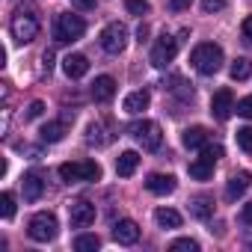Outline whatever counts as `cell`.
<instances>
[{
	"label": "cell",
	"instance_id": "obj_7",
	"mask_svg": "<svg viewBox=\"0 0 252 252\" xmlns=\"http://www.w3.org/2000/svg\"><path fill=\"white\" fill-rule=\"evenodd\" d=\"M57 231H60V225H57V217H54L51 211H39V214L30 220V225H27V234H30L33 240H39V243L54 240Z\"/></svg>",
	"mask_w": 252,
	"mask_h": 252
},
{
	"label": "cell",
	"instance_id": "obj_18",
	"mask_svg": "<svg viewBox=\"0 0 252 252\" xmlns=\"http://www.w3.org/2000/svg\"><path fill=\"white\" fill-rule=\"evenodd\" d=\"M21 190H24V199H27V202H36V199H42V193H45V181H42L36 172H30V175L21 178Z\"/></svg>",
	"mask_w": 252,
	"mask_h": 252
},
{
	"label": "cell",
	"instance_id": "obj_23",
	"mask_svg": "<svg viewBox=\"0 0 252 252\" xmlns=\"http://www.w3.org/2000/svg\"><path fill=\"white\" fill-rule=\"evenodd\" d=\"M190 214H193V217H199V220H208V217L214 214V202H211V199H205V196H199V199H193V202H190Z\"/></svg>",
	"mask_w": 252,
	"mask_h": 252
},
{
	"label": "cell",
	"instance_id": "obj_22",
	"mask_svg": "<svg viewBox=\"0 0 252 252\" xmlns=\"http://www.w3.org/2000/svg\"><path fill=\"white\" fill-rule=\"evenodd\" d=\"M39 134H42V143H60L65 137V122H48Z\"/></svg>",
	"mask_w": 252,
	"mask_h": 252
},
{
	"label": "cell",
	"instance_id": "obj_37",
	"mask_svg": "<svg viewBox=\"0 0 252 252\" xmlns=\"http://www.w3.org/2000/svg\"><path fill=\"white\" fill-rule=\"evenodd\" d=\"M240 30H243V36H246V39L252 42V15H246V18H243V24H240Z\"/></svg>",
	"mask_w": 252,
	"mask_h": 252
},
{
	"label": "cell",
	"instance_id": "obj_32",
	"mask_svg": "<svg viewBox=\"0 0 252 252\" xmlns=\"http://www.w3.org/2000/svg\"><path fill=\"white\" fill-rule=\"evenodd\" d=\"M225 3H228V0H202V9L205 12H220Z\"/></svg>",
	"mask_w": 252,
	"mask_h": 252
},
{
	"label": "cell",
	"instance_id": "obj_17",
	"mask_svg": "<svg viewBox=\"0 0 252 252\" xmlns=\"http://www.w3.org/2000/svg\"><path fill=\"white\" fill-rule=\"evenodd\" d=\"M149 104H152V95L146 92V89H137V92H131L128 98H125V113H131V116H137V113H143V110H149Z\"/></svg>",
	"mask_w": 252,
	"mask_h": 252
},
{
	"label": "cell",
	"instance_id": "obj_29",
	"mask_svg": "<svg viewBox=\"0 0 252 252\" xmlns=\"http://www.w3.org/2000/svg\"><path fill=\"white\" fill-rule=\"evenodd\" d=\"M172 252H196L199 249V243L193 240V237H178V240H172V246H169Z\"/></svg>",
	"mask_w": 252,
	"mask_h": 252
},
{
	"label": "cell",
	"instance_id": "obj_10",
	"mask_svg": "<svg viewBox=\"0 0 252 252\" xmlns=\"http://www.w3.org/2000/svg\"><path fill=\"white\" fill-rule=\"evenodd\" d=\"M68 220H71L74 228H86V225H92V222H95V205L86 202V199L71 202V205H68Z\"/></svg>",
	"mask_w": 252,
	"mask_h": 252
},
{
	"label": "cell",
	"instance_id": "obj_33",
	"mask_svg": "<svg viewBox=\"0 0 252 252\" xmlns=\"http://www.w3.org/2000/svg\"><path fill=\"white\" fill-rule=\"evenodd\" d=\"M42 113H45V104H42V101H33L30 110H27V119H39Z\"/></svg>",
	"mask_w": 252,
	"mask_h": 252
},
{
	"label": "cell",
	"instance_id": "obj_24",
	"mask_svg": "<svg viewBox=\"0 0 252 252\" xmlns=\"http://www.w3.org/2000/svg\"><path fill=\"white\" fill-rule=\"evenodd\" d=\"M101 134H104V125H101V122H92L89 128H86V143H89V146H98V149L107 146L110 137H101Z\"/></svg>",
	"mask_w": 252,
	"mask_h": 252
},
{
	"label": "cell",
	"instance_id": "obj_2",
	"mask_svg": "<svg viewBox=\"0 0 252 252\" xmlns=\"http://www.w3.org/2000/svg\"><path fill=\"white\" fill-rule=\"evenodd\" d=\"M83 33H86V21H83L80 15H71V12L57 15V21H54V39H57L60 45H65V42H77Z\"/></svg>",
	"mask_w": 252,
	"mask_h": 252
},
{
	"label": "cell",
	"instance_id": "obj_16",
	"mask_svg": "<svg viewBox=\"0 0 252 252\" xmlns=\"http://www.w3.org/2000/svg\"><path fill=\"white\" fill-rule=\"evenodd\" d=\"M113 95H116V80H113L110 74L95 77V83H92V98H95L98 104H107Z\"/></svg>",
	"mask_w": 252,
	"mask_h": 252
},
{
	"label": "cell",
	"instance_id": "obj_36",
	"mask_svg": "<svg viewBox=\"0 0 252 252\" xmlns=\"http://www.w3.org/2000/svg\"><path fill=\"white\" fill-rule=\"evenodd\" d=\"M240 220H243L246 225H252V202H246V205H243V211H240Z\"/></svg>",
	"mask_w": 252,
	"mask_h": 252
},
{
	"label": "cell",
	"instance_id": "obj_28",
	"mask_svg": "<svg viewBox=\"0 0 252 252\" xmlns=\"http://www.w3.org/2000/svg\"><path fill=\"white\" fill-rule=\"evenodd\" d=\"M125 9H128L131 15H149L152 3H149V0H125Z\"/></svg>",
	"mask_w": 252,
	"mask_h": 252
},
{
	"label": "cell",
	"instance_id": "obj_14",
	"mask_svg": "<svg viewBox=\"0 0 252 252\" xmlns=\"http://www.w3.org/2000/svg\"><path fill=\"white\" fill-rule=\"evenodd\" d=\"M146 190L155 193V196H169L175 190V175H163V172H155L146 178Z\"/></svg>",
	"mask_w": 252,
	"mask_h": 252
},
{
	"label": "cell",
	"instance_id": "obj_13",
	"mask_svg": "<svg viewBox=\"0 0 252 252\" xmlns=\"http://www.w3.org/2000/svg\"><path fill=\"white\" fill-rule=\"evenodd\" d=\"M249 184H252V175L243 169V172H234L231 178H228V184H225V199L228 202H237L246 190H249Z\"/></svg>",
	"mask_w": 252,
	"mask_h": 252
},
{
	"label": "cell",
	"instance_id": "obj_1",
	"mask_svg": "<svg viewBox=\"0 0 252 252\" xmlns=\"http://www.w3.org/2000/svg\"><path fill=\"white\" fill-rule=\"evenodd\" d=\"M190 63H193V68L199 74H217L222 68V48L214 45V42H202V45L193 48Z\"/></svg>",
	"mask_w": 252,
	"mask_h": 252
},
{
	"label": "cell",
	"instance_id": "obj_40",
	"mask_svg": "<svg viewBox=\"0 0 252 252\" xmlns=\"http://www.w3.org/2000/svg\"><path fill=\"white\" fill-rule=\"evenodd\" d=\"M243 243H246V246H252V228H246V234H243Z\"/></svg>",
	"mask_w": 252,
	"mask_h": 252
},
{
	"label": "cell",
	"instance_id": "obj_34",
	"mask_svg": "<svg viewBox=\"0 0 252 252\" xmlns=\"http://www.w3.org/2000/svg\"><path fill=\"white\" fill-rule=\"evenodd\" d=\"M190 3L193 0H169V9L172 12H184V9H190Z\"/></svg>",
	"mask_w": 252,
	"mask_h": 252
},
{
	"label": "cell",
	"instance_id": "obj_8",
	"mask_svg": "<svg viewBox=\"0 0 252 252\" xmlns=\"http://www.w3.org/2000/svg\"><path fill=\"white\" fill-rule=\"evenodd\" d=\"M125 45H128V27H125L122 21H113L101 30V48L107 54H122Z\"/></svg>",
	"mask_w": 252,
	"mask_h": 252
},
{
	"label": "cell",
	"instance_id": "obj_4",
	"mask_svg": "<svg viewBox=\"0 0 252 252\" xmlns=\"http://www.w3.org/2000/svg\"><path fill=\"white\" fill-rule=\"evenodd\" d=\"M128 131H131V137H134L146 152H155V149H160V143H163V131H160V125H158V122H152V119L134 122Z\"/></svg>",
	"mask_w": 252,
	"mask_h": 252
},
{
	"label": "cell",
	"instance_id": "obj_9",
	"mask_svg": "<svg viewBox=\"0 0 252 252\" xmlns=\"http://www.w3.org/2000/svg\"><path fill=\"white\" fill-rule=\"evenodd\" d=\"M178 42H181V39L160 36V39L155 42V48H152V65H155V68H166V65L175 60V54H178Z\"/></svg>",
	"mask_w": 252,
	"mask_h": 252
},
{
	"label": "cell",
	"instance_id": "obj_25",
	"mask_svg": "<svg viewBox=\"0 0 252 252\" xmlns=\"http://www.w3.org/2000/svg\"><path fill=\"white\" fill-rule=\"evenodd\" d=\"M249 71H252V63H249V60H243V57H237V60L231 63V68H228L231 80H246V77H249Z\"/></svg>",
	"mask_w": 252,
	"mask_h": 252
},
{
	"label": "cell",
	"instance_id": "obj_31",
	"mask_svg": "<svg viewBox=\"0 0 252 252\" xmlns=\"http://www.w3.org/2000/svg\"><path fill=\"white\" fill-rule=\"evenodd\" d=\"M234 110H237V116H243V119H252V95L240 98V101L234 104Z\"/></svg>",
	"mask_w": 252,
	"mask_h": 252
},
{
	"label": "cell",
	"instance_id": "obj_6",
	"mask_svg": "<svg viewBox=\"0 0 252 252\" xmlns=\"http://www.w3.org/2000/svg\"><path fill=\"white\" fill-rule=\"evenodd\" d=\"M9 30H12V39H15L18 45H30V42L39 36V18L30 15V12H15Z\"/></svg>",
	"mask_w": 252,
	"mask_h": 252
},
{
	"label": "cell",
	"instance_id": "obj_15",
	"mask_svg": "<svg viewBox=\"0 0 252 252\" xmlns=\"http://www.w3.org/2000/svg\"><path fill=\"white\" fill-rule=\"evenodd\" d=\"M63 71H65V77L77 80V77H83V74L89 71V60H86L83 54H68V57L63 60Z\"/></svg>",
	"mask_w": 252,
	"mask_h": 252
},
{
	"label": "cell",
	"instance_id": "obj_26",
	"mask_svg": "<svg viewBox=\"0 0 252 252\" xmlns=\"http://www.w3.org/2000/svg\"><path fill=\"white\" fill-rule=\"evenodd\" d=\"M98 246H101L98 234H80V237L74 240V249H77V252H95Z\"/></svg>",
	"mask_w": 252,
	"mask_h": 252
},
{
	"label": "cell",
	"instance_id": "obj_12",
	"mask_svg": "<svg viewBox=\"0 0 252 252\" xmlns=\"http://www.w3.org/2000/svg\"><path fill=\"white\" fill-rule=\"evenodd\" d=\"M113 237H116V243H122V246H131V243L140 240V225H137L134 220H119V222L113 225Z\"/></svg>",
	"mask_w": 252,
	"mask_h": 252
},
{
	"label": "cell",
	"instance_id": "obj_20",
	"mask_svg": "<svg viewBox=\"0 0 252 252\" xmlns=\"http://www.w3.org/2000/svg\"><path fill=\"white\" fill-rule=\"evenodd\" d=\"M181 143H184L187 149H205V146H208V131L202 128V125H193V128L184 131Z\"/></svg>",
	"mask_w": 252,
	"mask_h": 252
},
{
	"label": "cell",
	"instance_id": "obj_19",
	"mask_svg": "<svg viewBox=\"0 0 252 252\" xmlns=\"http://www.w3.org/2000/svg\"><path fill=\"white\" fill-rule=\"evenodd\" d=\"M137 166H140V155H137V152H122L119 160H116V175L128 178V175L137 172Z\"/></svg>",
	"mask_w": 252,
	"mask_h": 252
},
{
	"label": "cell",
	"instance_id": "obj_38",
	"mask_svg": "<svg viewBox=\"0 0 252 252\" xmlns=\"http://www.w3.org/2000/svg\"><path fill=\"white\" fill-rule=\"evenodd\" d=\"M137 39H140V45L149 39V27H146V24H140V30H137Z\"/></svg>",
	"mask_w": 252,
	"mask_h": 252
},
{
	"label": "cell",
	"instance_id": "obj_39",
	"mask_svg": "<svg viewBox=\"0 0 252 252\" xmlns=\"http://www.w3.org/2000/svg\"><path fill=\"white\" fill-rule=\"evenodd\" d=\"M42 60H45V68L51 71V68H54V54H51V51H45V57H42Z\"/></svg>",
	"mask_w": 252,
	"mask_h": 252
},
{
	"label": "cell",
	"instance_id": "obj_27",
	"mask_svg": "<svg viewBox=\"0 0 252 252\" xmlns=\"http://www.w3.org/2000/svg\"><path fill=\"white\" fill-rule=\"evenodd\" d=\"M0 217H3V220H12L15 217V196L9 190L0 196Z\"/></svg>",
	"mask_w": 252,
	"mask_h": 252
},
{
	"label": "cell",
	"instance_id": "obj_11",
	"mask_svg": "<svg viewBox=\"0 0 252 252\" xmlns=\"http://www.w3.org/2000/svg\"><path fill=\"white\" fill-rule=\"evenodd\" d=\"M211 113H214V119H217V122L231 119V113H234L231 89H217V92H214V98H211Z\"/></svg>",
	"mask_w": 252,
	"mask_h": 252
},
{
	"label": "cell",
	"instance_id": "obj_30",
	"mask_svg": "<svg viewBox=\"0 0 252 252\" xmlns=\"http://www.w3.org/2000/svg\"><path fill=\"white\" fill-rule=\"evenodd\" d=\"M234 137H237V146H240L246 155H252V128H240Z\"/></svg>",
	"mask_w": 252,
	"mask_h": 252
},
{
	"label": "cell",
	"instance_id": "obj_3",
	"mask_svg": "<svg viewBox=\"0 0 252 252\" xmlns=\"http://www.w3.org/2000/svg\"><path fill=\"white\" fill-rule=\"evenodd\" d=\"M60 178L65 184H77V181H98L101 178V166L95 160H74V163H63L60 166Z\"/></svg>",
	"mask_w": 252,
	"mask_h": 252
},
{
	"label": "cell",
	"instance_id": "obj_5",
	"mask_svg": "<svg viewBox=\"0 0 252 252\" xmlns=\"http://www.w3.org/2000/svg\"><path fill=\"white\" fill-rule=\"evenodd\" d=\"M220 158H222V149H220V146H205V149H202V158H196V160L187 166L190 178H196V181H208V178L214 175V166H217Z\"/></svg>",
	"mask_w": 252,
	"mask_h": 252
},
{
	"label": "cell",
	"instance_id": "obj_35",
	"mask_svg": "<svg viewBox=\"0 0 252 252\" xmlns=\"http://www.w3.org/2000/svg\"><path fill=\"white\" fill-rule=\"evenodd\" d=\"M71 6H77V9L89 12V9H95V0H71Z\"/></svg>",
	"mask_w": 252,
	"mask_h": 252
},
{
	"label": "cell",
	"instance_id": "obj_21",
	"mask_svg": "<svg viewBox=\"0 0 252 252\" xmlns=\"http://www.w3.org/2000/svg\"><path fill=\"white\" fill-rule=\"evenodd\" d=\"M155 222L160 228H181V214L172 211V208H158L155 211Z\"/></svg>",
	"mask_w": 252,
	"mask_h": 252
}]
</instances>
